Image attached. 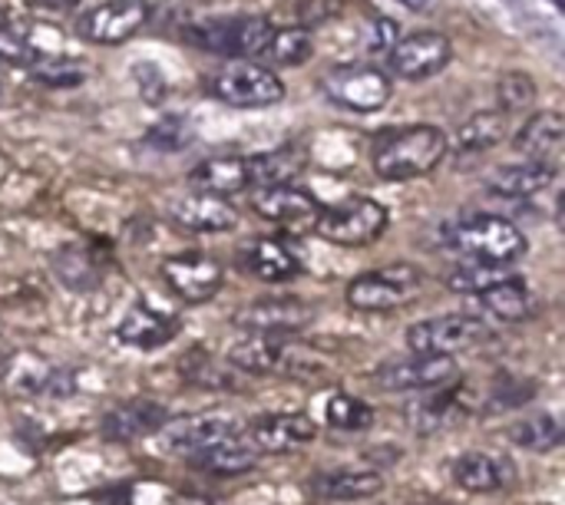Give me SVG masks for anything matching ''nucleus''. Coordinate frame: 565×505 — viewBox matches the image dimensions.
<instances>
[{"instance_id": "nucleus-38", "label": "nucleus", "mask_w": 565, "mask_h": 505, "mask_svg": "<svg viewBox=\"0 0 565 505\" xmlns=\"http://www.w3.org/2000/svg\"><path fill=\"white\" fill-rule=\"evenodd\" d=\"M324 417L334 430H344V433H361L374 423V410L351 394H334L324 407Z\"/></svg>"}, {"instance_id": "nucleus-15", "label": "nucleus", "mask_w": 565, "mask_h": 505, "mask_svg": "<svg viewBox=\"0 0 565 505\" xmlns=\"http://www.w3.org/2000/svg\"><path fill=\"white\" fill-rule=\"evenodd\" d=\"M245 437L262 456H288L305 450L318 437V427L308 413H262L248 423Z\"/></svg>"}, {"instance_id": "nucleus-6", "label": "nucleus", "mask_w": 565, "mask_h": 505, "mask_svg": "<svg viewBox=\"0 0 565 505\" xmlns=\"http://www.w3.org/2000/svg\"><path fill=\"white\" fill-rule=\"evenodd\" d=\"M209 93L212 99L235 106V109H268L285 99V83L275 69L245 60V63L218 69L209 79Z\"/></svg>"}, {"instance_id": "nucleus-39", "label": "nucleus", "mask_w": 565, "mask_h": 505, "mask_svg": "<svg viewBox=\"0 0 565 505\" xmlns=\"http://www.w3.org/2000/svg\"><path fill=\"white\" fill-rule=\"evenodd\" d=\"M497 99H500V112H507V116L530 109L536 103V83H533V76L523 73V69L503 73V79L497 83Z\"/></svg>"}, {"instance_id": "nucleus-44", "label": "nucleus", "mask_w": 565, "mask_h": 505, "mask_svg": "<svg viewBox=\"0 0 565 505\" xmlns=\"http://www.w3.org/2000/svg\"><path fill=\"white\" fill-rule=\"evenodd\" d=\"M401 7H407V10H424V7H430V0H397Z\"/></svg>"}, {"instance_id": "nucleus-1", "label": "nucleus", "mask_w": 565, "mask_h": 505, "mask_svg": "<svg viewBox=\"0 0 565 505\" xmlns=\"http://www.w3.org/2000/svg\"><path fill=\"white\" fill-rule=\"evenodd\" d=\"M440 241L467 261L516 265L526 255V235L500 215H463L444 225Z\"/></svg>"}, {"instance_id": "nucleus-20", "label": "nucleus", "mask_w": 565, "mask_h": 505, "mask_svg": "<svg viewBox=\"0 0 565 505\" xmlns=\"http://www.w3.org/2000/svg\"><path fill=\"white\" fill-rule=\"evenodd\" d=\"M311 493L324 503H364L384 490V476L374 470H324L311 476Z\"/></svg>"}, {"instance_id": "nucleus-11", "label": "nucleus", "mask_w": 565, "mask_h": 505, "mask_svg": "<svg viewBox=\"0 0 565 505\" xmlns=\"http://www.w3.org/2000/svg\"><path fill=\"white\" fill-rule=\"evenodd\" d=\"M162 281L169 284V291L175 298H182L185 304H205L212 301L222 284H225V271L222 265L205 255V251H182V255H172L162 261L159 268Z\"/></svg>"}, {"instance_id": "nucleus-25", "label": "nucleus", "mask_w": 565, "mask_h": 505, "mask_svg": "<svg viewBox=\"0 0 565 505\" xmlns=\"http://www.w3.org/2000/svg\"><path fill=\"white\" fill-rule=\"evenodd\" d=\"M463 413V384H444L434 390H424L411 407V427L424 437L440 433L447 423H454Z\"/></svg>"}, {"instance_id": "nucleus-12", "label": "nucleus", "mask_w": 565, "mask_h": 505, "mask_svg": "<svg viewBox=\"0 0 565 505\" xmlns=\"http://www.w3.org/2000/svg\"><path fill=\"white\" fill-rule=\"evenodd\" d=\"M232 433H238V423L232 417L222 413H199V417H179L169 420L159 430V443L166 453L172 456H185L195 460L202 453H209L212 447H218L222 440H228Z\"/></svg>"}, {"instance_id": "nucleus-18", "label": "nucleus", "mask_w": 565, "mask_h": 505, "mask_svg": "<svg viewBox=\"0 0 565 505\" xmlns=\"http://www.w3.org/2000/svg\"><path fill=\"white\" fill-rule=\"evenodd\" d=\"M169 423V410L156 400H129L113 407L103 423L99 433L109 443H136L142 437H156L162 427Z\"/></svg>"}, {"instance_id": "nucleus-31", "label": "nucleus", "mask_w": 565, "mask_h": 505, "mask_svg": "<svg viewBox=\"0 0 565 505\" xmlns=\"http://www.w3.org/2000/svg\"><path fill=\"white\" fill-rule=\"evenodd\" d=\"M480 304H483V311H490L497 321H507V324L530 321L540 311V298L533 294V288L520 275L503 281V284H497L493 291L480 294Z\"/></svg>"}, {"instance_id": "nucleus-42", "label": "nucleus", "mask_w": 565, "mask_h": 505, "mask_svg": "<svg viewBox=\"0 0 565 505\" xmlns=\"http://www.w3.org/2000/svg\"><path fill=\"white\" fill-rule=\"evenodd\" d=\"M73 390H76V377H73V370H46L36 384H33V394L36 397H50V400H66V397H73Z\"/></svg>"}, {"instance_id": "nucleus-4", "label": "nucleus", "mask_w": 565, "mask_h": 505, "mask_svg": "<svg viewBox=\"0 0 565 505\" xmlns=\"http://www.w3.org/2000/svg\"><path fill=\"white\" fill-rule=\"evenodd\" d=\"M275 33V23L268 17H215L202 20L189 30V43L235 60H258Z\"/></svg>"}, {"instance_id": "nucleus-10", "label": "nucleus", "mask_w": 565, "mask_h": 505, "mask_svg": "<svg viewBox=\"0 0 565 505\" xmlns=\"http://www.w3.org/2000/svg\"><path fill=\"white\" fill-rule=\"evenodd\" d=\"M146 20H149L146 0H103L79 13L76 33L86 43L116 46V43H126L129 36H136L146 26Z\"/></svg>"}, {"instance_id": "nucleus-19", "label": "nucleus", "mask_w": 565, "mask_h": 505, "mask_svg": "<svg viewBox=\"0 0 565 505\" xmlns=\"http://www.w3.org/2000/svg\"><path fill=\"white\" fill-rule=\"evenodd\" d=\"M179 331H182V321L175 314H162V311H156L149 304H136L119 321L116 337L126 347H136V351H159L169 341H175Z\"/></svg>"}, {"instance_id": "nucleus-26", "label": "nucleus", "mask_w": 565, "mask_h": 505, "mask_svg": "<svg viewBox=\"0 0 565 505\" xmlns=\"http://www.w3.org/2000/svg\"><path fill=\"white\" fill-rule=\"evenodd\" d=\"M53 275L60 278V284L66 291H76V294H86V291H96L99 281H103V271H106V261L89 248V245H66L53 255L50 261Z\"/></svg>"}, {"instance_id": "nucleus-40", "label": "nucleus", "mask_w": 565, "mask_h": 505, "mask_svg": "<svg viewBox=\"0 0 565 505\" xmlns=\"http://www.w3.org/2000/svg\"><path fill=\"white\" fill-rule=\"evenodd\" d=\"M192 142V126L185 116H169L159 119L149 132H146V146H152L156 152H179Z\"/></svg>"}, {"instance_id": "nucleus-33", "label": "nucleus", "mask_w": 565, "mask_h": 505, "mask_svg": "<svg viewBox=\"0 0 565 505\" xmlns=\"http://www.w3.org/2000/svg\"><path fill=\"white\" fill-rule=\"evenodd\" d=\"M516 278L513 265H493V261H463L460 268H454L447 275V288L457 291V294H487L493 291L497 284Z\"/></svg>"}, {"instance_id": "nucleus-30", "label": "nucleus", "mask_w": 565, "mask_h": 505, "mask_svg": "<svg viewBox=\"0 0 565 505\" xmlns=\"http://www.w3.org/2000/svg\"><path fill=\"white\" fill-rule=\"evenodd\" d=\"M507 132H510V116L500 109H487V112L470 116L463 126H457L454 139H447V149L454 146V152H460V155H477V152H487L497 142H503Z\"/></svg>"}, {"instance_id": "nucleus-37", "label": "nucleus", "mask_w": 565, "mask_h": 505, "mask_svg": "<svg viewBox=\"0 0 565 505\" xmlns=\"http://www.w3.org/2000/svg\"><path fill=\"white\" fill-rule=\"evenodd\" d=\"M513 443L523 447V450H533V453H550L563 443L565 430L559 423V417L553 413H540V417H526L520 420L513 430H510Z\"/></svg>"}, {"instance_id": "nucleus-29", "label": "nucleus", "mask_w": 565, "mask_h": 505, "mask_svg": "<svg viewBox=\"0 0 565 505\" xmlns=\"http://www.w3.org/2000/svg\"><path fill=\"white\" fill-rule=\"evenodd\" d=\"M556 179V169L553 165H543V162H516V165H500L490 179H487V189L500 198H530V195H540L543 189H550V182Z\"/></svg>"}, {"instance_id": "nucleus-23", "label": "nucleus", "mask_w": 565, "mask_h": 505, "mask_svg": "<svg viewBox=\"0 0 565 505\" xmlns=\"http://www.w3.org/2000/svg\"><path fill=\"white\" fill-rule=\"evenodd\" d=\"M189 185H192V192H202V195L232 198V195L252 189L248 162H245V155H212L189 172Z\"/></svg>"}, {"instance_id": "nucleus-34", "label": "nucleus", "mask_w": 565, "mask_h": 505, "mask_svg": "<svg viewBox=\"0 0 565 505\" xmlns=\"http://www.w3.org/2000/svg\"><path fill=\"white\" fill-rule=\"evenodd\" d=\"M311 53H315V40H311L308 30H301V26L278 30L275 26L271 40H268V46H265V53L258 60H265L262 66H268V69L271 66H301V63L311 60Z\"/></svg>"}, {"instance_id": "nucleus-17", "label": "nucleus", "mask_w": 565, "mask_h": 505, "mask_svg": "<svg viewBox=\"0 0 565 505\" xmlns=\"http://www.w3.org/2000/svg\"><path fill=\"white\" fill-rule=\"evenodd\" d=\"M169 222L189 235H218V232H232L238 225V208L228 205V198L189 192V195L169 202Z\"/></svg>"}, {"instance_id": "nucleus-28", "label": "nucleus", "mask_w": 565, "mask_h": 505, "mask_svg": "<svg viewBox=\"0 0 565 505\" xmlns=\"http://www.w3.org/2000/svg\"><path fill=\"white\" fill-rule=\"evenodd\" d=\"M195 470L209 473V476H242V473H252L258 463H262V453L255 450V443L238 430L232 433L228 440H222L218 447H212L209 453L189 460Z\"/></svg>"}, {"instance_id": "nucleus-36", "label": "nucleus", "mask_w": 565, "mask_h": 505, "mask_svg": "<svg viewBox=\"0 0 565 505\" xmlns=\"http://www.w3.org/2000/svg\"><path fill=\"white\" fill-rule=\"evenodd\" d=\"M179 370L185 377V384L205 387V390H235V370L215 357H209L205 351H192L179 361Z\"/></svg>"}, {"instance_id": "nucleus-32", "label": "nucleus", "mask_w": 565, "mask_h": 505, "mask_svg": "<svg viewBox=\"0 0 565 505\" xmlns=\"http://www.w3.org/2000/svg\"><path fill=\"white\" fill-rule=\"evenodd\" d=\"M454 480L470 493H497L513 480V466L493 453H463L454 463Z\"/></svg>"}, {"instance_id": "nucleus-22", "label": "nucleus", "mask_w": 565, "mask_h": 505, "mask_svg": "<svg viewBox=\"0 0 565 505\" xmlns=\"http://www.w3.org/2000/svg\"><path fill=\"white\" fill-rule=\"evenodd\" d=\"M295 337H275V334H248L242 337L232 351H228V367L235 374H248V377H268L278 374L288 354V344Z\"/></svg>"}, {"instance_id": "nucleus-43", "label": "nucleus", "mask_w": 565, "mask_h": 505, "mask_svg": "<svg viewBox=\"0 0 565 505\" xmlns=\"http://www.w3.org/2000/svg\"><path fill=\"white\" fill-rule=\"evenodd\" d=\"M139 73H146V79H149V86H139V89H142V96H146L149 103H159V99H162V79L156 76V69H152V66H146V69L139 66Z\"/></svg>"}, {"instance_id": "nucleus-8", "label": "nucleus", "mask_w": 565, "mask_h": 505, "mask_svg": "<svg viewBox=\"0 0 565 505\" xmlns=\"http://www.w3.org/2000/svg\"><path fill=\"white\" fill-rule=\"evenodd\" d=\"M321 93L328 96V103H334L341 109L377 112L391 99V76L377 66L348 63V66H334L321 79Z\"/></svg>"}, {"instance_id": "nucleus-9", "label": "nucleus", "mask_w": 565, "mask_h": 505, "mask_svg": "<svg viewBox=\"0 0 565 505\" xmlns=\"http://www.w3.org/2000/svg\"><path fill=\"white\" fill-rule=\"evenodd\" d=\"M450 60H454V43L437 30L407 33V36L394 40V46L387 50V69L407 83L437 76Z\"/></svg>"}, {"instance_id": "nucleus-27", "label": "nucleus", "mask_w": 565, "mask_h": 505, "mask_svg": "<svg viewBox=\"0 0 565 505\" xmlns=\"http://www.w3.org/2000/svg\"><path fill=\"white\" fill-rule=\"evenodd\" d=\"M242 265H245L255 278L271 281V284L291 281V278L301 275V261H298L295 251H291L285 241H278V238H255V241L242 251Z\"/></svg>"}, {"instance_id": "nucleus-2", "label": "nucleus", "mask_w": 565, "mask_h": 505, "mask_svg": "<svg viewBox=\"0 0 565 505\" xmlns=\"http://www.w3.org/2000/svg\"><path fill=\"white\" fill-rule=\"evenodd\" d=\"M447 152L450 149H447L444 129L420 122L411 129L387 132L374 149V169L387 182H411V179L434 172Z\"/></svg>"}, {"instance_id": "nucleus-5", "label": "nucleus", "mask_w": 565, "mask_h": 505, "mask_svg": "<svg viewBox=\"0 0 565 505\" xmlns=\"http://www.w3.org/2000/svg\"><path fill=\"white\" fill-rule=\"evenodd\" d=\"M490 324L477 314H440L407 327V351L427 357H454L490 337Z\"/></svg>"}, {"instance_id": "nucleus-35", "label": "nucleus", "mask_w": 565, "mask_h": 505, "mask_svg": "<svg viewBox=\"0 0 565 505\" xmlns=\"http://www.w3.org/2000/svg\"><path fill=\"white\" fill-rule=\"evenodd\" d=\"M26 73H30V79L43 83V86L73 89L89 76V66L83 60H73V56H46L36 50V56L26 63Z\"/></svg>"}, {"instance_id": "nucleus-16", "label": "nucleus", "mask_w": 565, "mask_h": 505, "mask_svg": "<svg viewBox=\"0 0 565 505\" xmlns=\"http://www.w3.org/2000/svg\"><path fill=\"white\" fill-rule=\"evenodd\" d=\"M311 311L298 298H262L235 314V327L248 334H275V337H295L311 324Z\"/></svg>"}, {"instance_id": "nucleus-41", "label": "nucleus", "mask_w": 565, "mask_h": 505, "mask_svg": "<svg viewBox=\"0 0 565 505\" xmlns=\"http://www.w3.org/2000/svg\"><path fill=\"white\" fill-rule=\"evenodd\" d=\"M344 13V0H301L298 3V26L301 30H318Z\"/></svg>"}, {"instance_id": "nucleus-14", "label": "nucleus", "mask_w": 565, "mask_h": 505, "mask_svg": "<svg viewBox=\"0 0 565 505\" xmlns=\"http://www.w3.org/2000/svg\"><path fill=\"white\" fill-rule=\"evenodd\" d=\"M454 377H457L454 357H427V354H411L404 361H391L374 370V384L387 394H424L450 384Z\"/></svg>"}, {"instance_id": "nucleus-24", "label": "nucleus", "mask_w": 565, "mask_h": 505, "mask_svg": "<svg viewBox=\"0 0 565 505\" xmlns=\"http://www.w3.org/2000/svg\"><path fill=\"white\" fill-rule=\"evenodd\" d=\"M565 139V122L559 112L546 109V112H536L526 119V126L516 132L513 146L523 152L526 162H543V165H553L556 169V155L563 152Z\"/></svg>"}, {"instance_id": "nucleus-21", "label": "nucleus", "mask_w": 565, "mask_h": 505, "mask_svg": "<svg viewBox=\"0 0 565 505\" xmlns=\"http://www.w3.org/2000/svg\"><path fill=\"white\" fill-rule=\"evenodd\" d=\"M245 162H248V185H258V189H285V185H291L305 172L308 149L298 146V142H288V146H278V149L248 155Z\"/></svg>"}, {"instance_id": "nucleus-13", "label": "nucleus", "mask_w": 565, "mask_h": 505, "mask_svg": "<svg viewBox=\"0 0 565 505\" xmlns=\"http://www.w3.org/2000/svg\"><path fill=\"white\" fill-rule=\"evenodd\" d=\"M252 208L258 218H265L268 225L288 232V235H308L315 232L318 218H321V202L295 185L285 189H262L252 198Z\"/></svg>"}, {"instance_id": "nucleus-7", "label": "nucleus", "mask_w": 565, "mask_h": 505, "mask_svg": "<svg viewBox=\"0 0 565 505\" xmlns=\"http://www.w3.org/2000/svg\"><path fill=\"white\" fill-rule=\"evenodd\" d=\"M387 208L374 198H348L341 205L321 208V218L315 225V232L341 248H364L374 245L384 232H387Z\"/></svg>"}, {"instance_id": "nucleus-3", "label": "nucleus", "mask_w": 565, "mask_h": 505, "mask_svg": "<svg viewBox=\"0 0 565 505\" xmlns=\"http://www.w3.org/2000/svg\"><path fill=\"white\" fill-rule=\"evenodd\" d=\"M424 291V275L414 265H387L377 271L358 275L344 298L361 314H391L404 304H411Z\"/></svg>"}]
</instances>
